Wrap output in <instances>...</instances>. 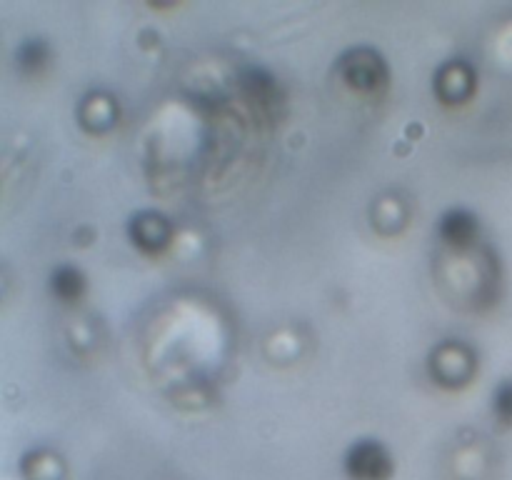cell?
<instances>
[{"label": "cell", "instance_id": "6da1fadb", "mask_svg": "<svg viewBox=\"0 0 512 480\" xmlns=\"http://www.w3.org/2000/svg\"><path fill=\"white\" fill-rule=\"evenodd\" d=\"M338 73L358 93H380L388 85V63L368 45L345 50L338 58Z\"/></svg>", "mask_w": 512, "mask_h": 480}, {"label": "cell", "instance_id": "7a4b0ae2", "mask_svg": "<svg viewBox=\"0 0 512 480\" xmlns=\"http://www.w3.org/2000/svg\"><path fill=\"white\" fill-rule=\"evenodd\" d=\"M343 468L350 480H390L395 473L393 455L375 438L355 440L345 453Z\"/></svg>", "mask_w": 512, "mask_h": 480}, {"label": "cell", "instance_id": "3957f363", "mask_svg": "<svg viewBox=\"0 0 512 480\" xmlns=\"http://www.w3.org/2000/svg\"><path fill=\"white\" fill-rule=\"evenodd\" d=\"M475 353L470 345L460 343V340H445L430 355V375L435 383L445 385V388H460V385L470 383L475 373Z\"/></svg>", "mask_w": 512, "mask_h": 480}, {"label": "cell", "instance_id": "277c9868", "mask_svg": "<svg viewBox=\"0 0 512 480\" xmlns=\"http://www.w3.org/2000/svg\"><path fill=\"white\" fill-rule=\"evenodd\" d=\"M435 95L443 103H465L475 93V70L465 60H448L435 73Z\"/></svg>", "mask_w": 512, "mask_h": 480}, {"label": "cell", "instance_id": "5b68a950", "mask_svg": "<svg viewBox=\"0 0 512 480\" xmlns=\"http://www.w3.org/2000/svg\"><path fill=\"white\" fill-rule=\"evenodd\" d=\"M128 235L145 253H160L170 243V223L155 210H143L128 223Z\"/></svg>", "mask_w": 512, "mask_h": 480}, {"label": "cell", "instance_id": "8992f818", "mask_svg": "<svg viewBox=\"0 0 512 480\" xmlns=\"http://www.w3.org/2000/svg\"><path fill=\"white\" fill-rule=\"evenodd\" d=\"M478 230V218L465 208L448 210V213H443V218L438 223L440 238L450 248H468V245H473V240L478 238Z\"/></svg>", "mask_w": 512, "mask_h": 480}, {"label": "cell", "instance_id": "52a82bcc", "mask_svg": "<svg viewBox=\"0 0 512 480\" xmlns=\"http://www.w3.org/2000/svg\"><path fill=\"white\" fill-rule=\"evenodd\" d=\"M78 115L85 128L93 130V133H100V130L110 128L115 123V100L103 93L88 95V98H83Z\"/></svg>", "mask_w": 512, "mask_h": 480}, {"label": "cell", "instance_id": "ba28073f", "mask_svg": "<svg viewBox=\"0 0 512 480\" xmlns=\"http://www.w3.org/2000/svg\"><path fill=\"white\" fill-rule=\"evenodd\" d=\"M50 290H53L55 298L65 300V303H73V300H78L83 295L85 275L70 263L58 265L53 270V275H50Z\"/></svg>", "mask_w": 512, "mask_h": 480}, {"label": "cell", "instance_id": "9c48e42d", "mask_svg": "<svg viewBox=\"0 0 512 480\" xmlns=\"http://www.w3.org/2000/svg\"><path fill=\"white\" fill-rule=\"evenodd\" d=\"M15 58H18V68L23 73H38L48 60V43L43 38L23 40L15 50Z\"/></svg>", "mask_w": 512, "mask_h": 480}, {"label": "cell", "instance_id": "30bf717a", "mask_svg": "<svg viewBox=\"0 0 512 480\" xmlns=\"http://www.w3.org/2000/svg\"><path fill=\"white\" fill-rule=\"evenodd\" d=\"M493 410L498 420L503 423H512V380H503L493 393Z\"/></svg>", "mask_w": 512, "mask_h": 480}]
</instances>
